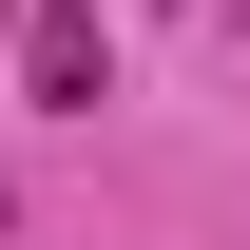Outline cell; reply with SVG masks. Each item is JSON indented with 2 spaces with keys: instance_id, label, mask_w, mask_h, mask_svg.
Listing matches in <instances>:
<instances>
[{
  "instance_id": "obj_1",
  "label": "cell",
  "mask_w": 250,
  "mask_h": 250,
  "mask_svg": "<svg viewBox=\"0 0 250 250\" xmlns=\"http://www.w3.org/2000/svg\"><path fill=\"white\" fill-rule=\"evenodd\" d=\"M96 96H116V58H96V20H77V0H39V116H96Z\"/></svg>"
}]
</instances>
